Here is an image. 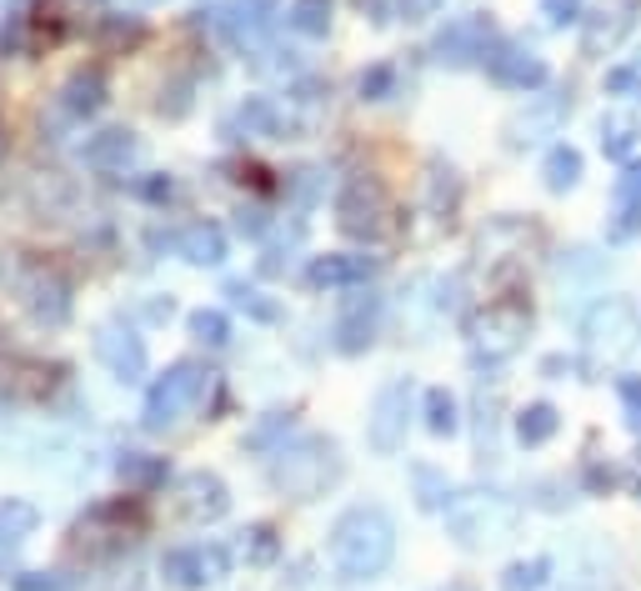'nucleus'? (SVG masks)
<instances>
[{"label": "nucleus", "instance_id": "nucleus-1", "mask_svg": "<svg viewBox=\"0 0 641 591\" xmlns=\"http://www.w3.org/2000/svg\"><path fill=\"white\" fill-rule=\"evenodd\" d=\"M396 556V521L381 506H351L331 526V567L346 581H371Z\"/></svg>", "mask_w": 641, "mask_h": 591}, {"label": "nucleus", "instance_id": "nucleus-2", "mask_svg": "<svg viewBox=\"0 0 641 591\" xmlns=\"http://www.w3.org/2000/svg\"><path fill=\"white\" fill-rule=\"evenodd\" d=\"M446 531L461 541V546H496V541H506L511 531H516V501L506 496V491H486V486H476V491H456V496L446 501Z\"/></svg>", "mask_w": 641, "mask_h": 591}, {"label": "nucleus", "instance_id": "nucleus-3", "mask_svg": "<svg viewBox=\"0 0 641 591\" xmlns=\"http://www.w3.org/2000/svg\"><path fill=\"white\" fill-rule=\"evenodd\" d=\"M336 476V446L331 441H316V436H300L296 446H280L270 456V481H276L286 496H316L326 481Z\"/></svg>", "mask_w": 641, "mask_h": 591}, {"label": "nucleus", "instance_id": "nucleus-4", "mask_svg": "<svg viewBox=\"0 0 641 591\" xmlns=\"http://www.w3.org/2000/svg\"><path fill=\"white\" fill-rule=\"evenodd\" d=\"M206 386H210L206 366H196V361H176V366L146 391V431L176 426L186 411H196L200 401H206Z\"/></svg>", "mask_w": 641, "mask_h": 591}, {"label": "nucleus", "instance_id": "nucleus-5", "mask_svg": "<svg viewBox=\"0 0 641 591\" xmlns=\"http://www.w3.org/2000/svg\"><path fill=\"white\" fill-rule=\"evenodd\" d=\"M526 331H531L526 306H516V301H496V306H486L476 321H471V356H476V366L481 361H486V366L506 361L511 351L521 346Z\"/></svg>", "mask_w": 641, "mask_h": 591}, {"label": "nucleus", "instance_id": "nucleus-6", "mask_svg": "<svg viewBox=\"0 0 641 591\" xmlns=\"http://www.w3.org/2000/svg\"><path fill=\"white\" fill-rule=\"evenodd\" d=\"M406 421H411V381L396 376L371 401V416H366L371 451H376V456H396V451L406 446Z\"/></svg>", "mask_w": 641, "mask_h": 591}, {"label": "nucleus", "instance_id": "nucleus-7", "mask_svg": "<svg viewBox=\"0 0 641 591\" xmlns=\"http://www.w3.org/2000/svg\"><path fill=\"white\" fill-rule=\"evenodd\" d=\"M336 216H341V230L346 236H361V240H376L386 230V216H391V200L386 190L376 186L371 176H356L336 200Z\"/></svg>", "mask_w": 641, "mask_h": 591}, {"label": "nucleus", "instance_id": "nucleus-8", "mask_svg": "<svg viewBox=\"0 0 641 591\" xmlns=\"http://www.w3.org/2000/svg\"><path fill=\"white\" fill-rule=\"evenodd\" d=\"M581 336H586L591 351H627L631 336H637V311L621 296H601L596 306L581 316Z\"/></svg>", "mask_w": 641, "mask_h": 591}, {"label": "nucleus", "instance_id": "nucleus-9", "mask_svg": "<svg viewBox=\"0 0 641 591\" xmlns=\"http://www.w3.org/2000/svg\"><path fill=\"white\" fill-rule=\"evenodd\" d=\"M436 60L441 66H486V56H491V16H461V20H451L446 30L436 36Z\"/></svg>", "mask_w": 641, "mask_h": 591}, {"label": "nucleus", "instance_id": "nucleus-10", "mask_svg": "<svg viewBox=\"0 0 641 591\" xmlns=\"http://www.w3.org/2000/svg\"><path fill=\"white\" fill-rule=\"evenodd\" d=\"M96 356L116 381H140L146 376V341L126 326V321H106L96 331Z\"/></svg>", "mask_w": 641, "mask_h": 591}, {"label": "nucleus", "instance_id": "nucleus-11", "mask_svg": "<svg viewBox=\"0 0 641 591\" xmlns=\"http://www.w3.org/2000/svg\"><path fill=\"white\" fill-rule=\"evenodd\" d=\"M486 76L506 90H536L541 80H546V60L531 56V50L516 46V40H501V46H491V56H486Z\"/></svg>", "mask_w": 641, "mask_h": 591}, {"label": "nucleus", "instance_id": "nucleus-12", "mask_svg": "<svg viewBox=\"0 0 641 591\" xmlns=\"http://www.w3.org/2000/svg\"><path fill=\"white\" fill-rule=\"evenodd\" d=\"M160 571H166V581H176V587H210V581L226 577V551L220 546H176L166 561H160Z\"/></svg>", "mask_w": 641, "mask_h": 591}, {"label": "nucleus", "instance_id": "nucleus-13", "mask_svg": "<svg viewBox=\"0 0 641 591\" xmlns=\"http://www.w3.org/2000/svg\"><path fill=\"white\" fill-rule=\"evenodd\" d=\"M376 276V256H361V250H336V256H316L306 266L310 286L326 290H346V286H366Z\"/></svg>", "mask_w": 641, "mask_h": 591}, {"label": "nucleus", "instance_id": "nucleus-14", "mask_svg": "<svg viewBox=\"0 0 641 591\" xmlns=\"http://www.w3.org/2000/svg\"><path fill=\"white\" fill-rule=\"evenodd\" d=\"M226 506H230V496L216 471H186V476H180V511H186L190 521H220Z\"/></svg>", "mask_w": 641, "mask_h": 591}, {"label": "nucleus", "instance_id": "nucleus-15", "mask_svg": "<svg viewBox=\"0 0 641 591\" xmlns=\"http://www.w3.org/2000/svg\"><path fill=\"white\" fill-rule=\"evenodd\" d=\"M376 316H381V301L376 296H356L346 311H341L336 321V351H346V356H356V351L371 346V336H376Z\"/></svg>", "mask_w": 641, "mask_h": 591}, {"label": "nucleus", "instance_id": "nucleus-16", "mask_svg": "<svg viewBox=\"0 0 641 591\" xmlns=\"http://www.w3.org/2000/svg\"><path fill=\"white\" fill-rule=\"evenodd\" d=\"M176 250L190 260V266H220L226 260V230L210 226V220H196L176 236Z\"/></svg>", "mask_w": 641, "mask_h": 591}, {"label": "nucleus", "instance_id": "nucleus-17", "mask_svg": "<svg viewBox=\"0 0 641 591\" xmlns=\"http://www.w3.org/2000/svg\"><path fill=\"white\" fill-rule=\"evenodd\" d=\"M136 136L130 130H100V136H90L86 146V166L106 170V176H116V170H126L130 160H136Z\"/></svg>", "mask_w": 641, "mask_h": 591}, {"label": "nucleus", "instance_id": "nucleus-18", "mask_svg": "<svg viewBox=\"0 0 641 591\" xmlns=\"http://www.w3.org/2000/svg\"><path fill=\"white\" fill-rule=\"evenodd\" d=\"M26 306H30V316L36 321H46V326H60V321L70 316V296H66V286H60L56 276H30V286H26Z\"/></svg>", "mask_w": 641, "mask_h": 591}, {"label": "nucleus", "instance_id": "nucleus-19", "mask_svg": "<svg viewBox=\"0 0 641 591\" xmlns=\"http://www.w3.org/2000/svg\"><path fill=\"white\" fill-rule=\"evenodd\" d=\"M36 521H40V511L30 506V501L6 496L0 501V546H20V541L36 531Z\"/></svg>", "mask_w": 641, "mask_h": 591}, {"label": "nucleus", "instance_id": "nucleus-20", "mask_svg": "<svg viewBox=\"0 0 641 591\" xmlns=\"http://www.w3.org/2000/svg\"><path fill=\"white\" fill-rule=\"evenodd\" d=\"M116 471H120V481H126L130 491H150V486L166 481V461L146 456V451H126V456L116 461Z\"/></svg>", "mask_w": 641, "mask_h": 591}, {"label": "nucleus", "instance_id": "nucleus-21", "mask_svg": "<svg viewBox=\"0 0 641 591\" xmlns=\"http://www.w3.org/2000/svg\"><path fill=\"white\" fill-rule=\"evenodd\" d=\"M270 6H276V0H236V6L226 10V30H230V40H250V36H260V30H266V20H270Z\"/></svg>", "mask_w": 641, "mask_h": 591}, {"label": "nucleus", "instance_id": "nucleus-22", "mask_svg": "<svg viewBox=\"0 0 641 591\" xmlns=\"http://www.w3.org/2000/svg\"><path fill=\"white\" fill-rule=\"evenodd\" d=\"M556 406H546V401H536V406H526L516 416V441L521 446H541V441H551L556 436Z\"/></svg>", "mask_w": 641, "mask_h": 591}, {"label": "nucleus", "instance_id": "nucleus-23", "mask_svg": "<svg viewBox=\"0 0 641 591\" xmlns=\"http://www.w3.org/2000/svg\"><path fill=\"white\" fill-rule=\"evenodd\" d=\"M551 581V556H531V561H511L501 571V591H546Z\"/></svg>", "mask_w": 641, "mask_h": 591}, {"label": "nucleus", "instance_id": "nucleus-24", "mask_svg": "<svg viewBox=\"0 0 641 591\" xmlns=\"http://www.w3.org/2000/svg\"><path fill=\"white\" fill-rule=\"evenodd\" d=\"M236 126H246V136H280V110H276V100L250 96L246 106L236 110Z\"/></svg>", "mask_w": 641, "mask_h": 591}, {"label": "nucleus", "instance_id": "nucleus-25", "mask_svg": "<svg viewBox=\"0 0 641 591\" xmlns=\"http://www.w3.org/2000/svg\"><path fill=\"white\" fill-rule=\"evenodd\" d=\"M461 426V411H456V396L446 386H431L426 391V431L431 436H451Z\"/></svg>", "mask_w": 641, "mask_h": 591}, {"label": "nucleus", "instance_id": "nucleus-26", "mask_svg": "<svg viewBox=\"0 0 641 591\" xmlns=\"http://www.w3.org/2000/svg\"><path fill=\"white\" fill-rule=\"evenodd\" d=\"M286 26L300 36H326L331 30V0H290Z\"/></svg>", "mask_w": 641, "mask_h": 591}, {"label": "nucleus", "instance_id": "nucleus-27", "mask_svg": "<svg viewBox=\"0 0 641 591\" xmlns=\"http://www.w3.org/2000/svg\"><path fill=\"white\" fill-rule=\"evenodd\" d=\"M561 110H566L561 100H546V106H531V116H516V120H511V130H526L521 140L531 146V140H541V136H551V130H556ZM521 140H516V146H521Z\"/></svg>", "mask_w": 641, "mask_h": 591}, {"label": "nucleus", "instance_id": "nucleus-28", "mask_svg": "<svg viewBox=\"0 0 641 591\" xmlns=\"http://www.w3.org/2000/svg\"><path fill=\"white\" fill-rule=\"evenodd\" d=\"M576 180H581V156L571 146H556L546 156V186L551 190H571Z\"/></svg>", "mask_w": 641, "mask_h": 591}, {"label": "nucleus", "instance_id": "nucleus-29", "mask_svg": "<svg viewBox=\"0 0 641 591\" xmlns=\"http://www.w3.org/2000/svg\"><path fill=\"white\" fill-rule=\"evenodd\" d=\"M186 326H190V336H196L200 346H210V351L226 346V341H230V321L220 316V311H190Z\"/></svg>", "mask_w": 641, "mask_h": 591}, {"label": "nucleus", "instance_id": "nucleus-30", "mask_svg": "<svg viewBox=\"0 0 641 591\" xmlns=\"http://www.w3.org/2000/svg\"><path fill=\"white\" fill-rule=\"evenodd\" d=\"M631 146H637V126H631L627 116H611L601 120V150H607L611 160H627Z\"/></svg>", "mask_w": 641, "mask_h": 591}, {"label": "nucleus", "instance_id": "nucleus-31", "mask_svg": "<svg viewBox=\"0 0 641 591\" xmlns=\"http://www.w3.org/2000/svg\"><path fill=\"white\" fill-rule=\"evenodd\" d=\"M96 106H100V76H96V70H86V76H76L66 86V110H70V116H90Z\"/></svg>", "mask_w": 641, "mask_h": 591}, {"label": "nucleus", "instance_id": "nucleus-32", "mask_svg": "<svg viewBox=\"0 0 641 591\" xmlns=\"http://www.w3.org/2000/svg\"><path fill=\"white\" fill-rule=\"evenodd\" d=\"M240 556L250 561V567H266L270 556H276V531L270 526H250V531H240Z\"/></svg>", "mask_w": 641, "mask_h": 591}, {"label": "nucleus", "instance_id": "nucleus-33", "mask_svg": "<svg viewBox=\"0 0 641 591\" xmlns=\"http://www.w3.org/2000/svg\"><path fill=\"white\" fill-rule=\"evenodd\" d=\"M611 196H617V210H641V160H631V166L621 170Z\"/></svg>", "mask_w": 641, "mask_h": 591}, {"label": "nucleus", "instance_id": "nucleus-34", "mask_svg": "<svg viewBox=\"0 0 641 591\" xmlns=\"http://www.w3.org/2000/svg\"><path fill=\"white\" fill-rule=\"evenodd\" d=\"M411 476H416V486H421V506H431V511H446L451 486L436 476V471H431V466H416V471H411Z\"/></svg>", "mask_w": 641, "mask_h": 591}, {"label": "nucleus", "instance_id": "nucleus-35", "mask_svg": "<svg viewBox=\"0 0 641 591\" xmlns=\"http://www.w3.org/2000/svg\"><path fill=\"white\" fill-rule=\"evenodd\" d=\"M226 296L236 301L240 311H250L256 321H276V306H270V301H260V290H256V286H246V280H230Z\"/></svg>", "mask_w": 641, "mask_h": 591}, {"label": "nucleus", "instance_id": "nucleus-36", "mask_svg": "<svg viewBox=\"0 0 641 591\" xmlns=\"http://www.w3.org/2000/svg\"><path fill=\"white\" fill-rule=\"evenodd\" d=\"M276 436H290V416H280V411H276V416H270V421H260V431H250V446H256V451H266Z\"/></svg>", "mask_w": 641, "mask_h": 591}, {"label": "nucleus", "instance_id": "nucleus-37", "mask_svg": "<svg viewBox=\"0 0 641 591\" xmlns=\"http://www.w3.org/2000/svg\"><path fill=\"white\" fill-rule=\"evenodd\" d=\"M541 16L551 26H571V20H581V0H541Z\"/></svg>", "mask_w": 641, "mask_h": 591}, {"label": "nucleus", "instance_id": "nucleus-38", "mask_svg": "<svg viewBox=\"0 0 641 591\" xmlns=\"http://www.w3.org/2000/svg\"><path fill=\"white\" fill-rule=\"evenodd\" d=\"M621 401H627L631 431H641V381H637V376H621Z\"/></svg>", "mask_w": 641, "mask_h": 591}, {"label": "nucleus", "instance_id": "nucleus-39", "mask_svg": "<svg viewBox=\"0 0 641 591\" xmlns=\"http://www.w3.org/2000/svg\"><path fill=\"white\" fill-rule=\"evenodd\" d=\"M236 230H240V236H260V230H266V210H260V206H240L236 210Z\"/></svg>", "mask_w": 641, "mask_h": 591}, {"label": "nucleus", "instance_id": "nucleus-40", "mask_svg": "<svg viewBox=\"0 0 641 591\" xmlns=\"http://www.w3.org/2000/svg\"><path fill=\"white\" fill-rule=\"evenodd\" d=\"M391 90V66H376L371 76H361V96H371V100H381Z\"/></svg>", "mask_w": 641, "mask_h": 591}, {"label": "nucleus", "instance_id": "nucleus-41", "mask_svg": "<svg viewBox=\"0 0 641 591\" xmlns=\"http://www.w3.org/2000/svg\"><path fill=\"white\" fill-rule=\"evenodd\" d=\"M436 10V0H401V16L406 20H426Z\"/></svg>", "mask_w": 641, "mask_h": 591}, {"label": "nucleus", "instance_id": "nucleus-42", "mask_svg": "<svg viewBox=\"0 0 641 591\" xmlns=\"http://www.w3.org/2000/svg\"><path fill=\"white\" fill-rule=\"evenodd\" d=\"M136 190H140L146 200H166V196H170V180H136Z\"/></svg>", "mask_w": 641, "mask_h": 591}, {"label": "nucleus", "instance_id": "nucleus-43", "mask_svg": "<svg viewBox=\"0 0 641 591\" xmlns=\"http://www.w3.org/2000/svg\"><path fill=\"white\" fill-rule=\"evenodd\" d=\"M170 311H176V306H170V296H166V301H150V306H146V316H150V321H166Z\"/></svg>", "mask_w": 641, "mask_h": 591}, {"label": "nucleus", "instance_id": "nucleus-44", "mask_svg": "<svg viewBox=\"0 0 641 591\" xmlns=\"http://www.w3.org/2000/svg\"><path fill=\"white\" fill-rule=\"evenodd\" d=\"M0 150H6V136H0Z\"/></svg>", "mask_w": 641, "mask_h": 591}]
</instances>
